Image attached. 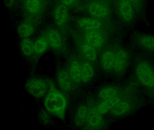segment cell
<instances>
[{"mask_svg": "<svg viewBox=\"0 0 154 130\" xmlns=\"http://www.w3.org/2000/svg\"><path fill=\"white\" fill-rule=\"evenodd\" d=\"M92 17L106 23H112V0H86L81 5Z\"/></svg>", "mask_w": 154, "mask_h": 130, "instance_id": "6da1fadb", "label": "cell"}, {"mask_svg": "<svg viewBox=\"0 0 154 130\" xmlns=\"http://www.w3.org/2000/svg\"><path fill=\"white\" fill-rule=\"evenodd\" d=\"M89 109L84 125L86 128L92 130L100 129L104 125L103 115L96 108L95 103L88 104Z\"/></svg>", "mask_w": 154, "mask_h": 130, "instance_id": "4fadbf2b", "label": "cell"}, {"mask_svg": "<svg viewBox=\"0 0 154 130\" xmlns=\"http://www.w3.org/2000/svg\"><path fill=\"white\" fill-rule=\"evenodd\" d=\"M89 105L88 104L82 106L78 108L75 114V122L78 126L84 125L87 118Z\"/></svg>", "mask_w": 154, "mask_h": 130, "instance_id": "603a6c76", "label": "cell"}, {"mask_svg": "<svg viewBox=\"0 0 154 130\" xmlns=\"http://www.w3.org/2000/svg\"><path fill=\"white\" fill-rule=\"evenodd\" d=\"M26 86L29 93L37 98L44 96L50 88H53L51 81L38 78L29 79Z\"/></svg>", "mask_w": 154, "mask_h": 130, "instance_id": "ba28073f", "label": "cell"}, {"mask_svg": "<svg viewBox=\"0 0 154 130\" xmlns=\"http://www.w3.org/2000/svg\"><path fill=\"white\" fill-rule=\"evenodd\" d=\"M123 91L118 87L108 86L103 88L99 92L98 95L100 100H110L120 95Z\"/></svg>", "mask_w": 154, "mask_h": 130, "instance_id": "44dd1931", "label": "cell"}, {"mask_svg": "<svg viewBox=\"0 0 154 130\" xmlns=\"http://www.w3.org/2000/svg\"><path fill=\"white\" fill-rule=\"evenodd\" d=\"M23 1H24V0H23Z\"/></svg>", "mask_w": 154, "mask_h": 130, "instance_id": "83f0119b", "label": "cell"}, {"mask_svg": "<svg viewBox=\"0 0 154 130\" xmlns=\"http://www.w3.org/2000/svg\"><path fill=\"white\" fill-rule=\"evenodd\" d=\"M78 57L81 62L82 83H88L94 76L95 63L81 57Z\"/></svg>", "mask_w": 154, "mask_h": 130, "instance_id": "ac0fdd59", "label": "cell"}, {"mask_svg": "<svg viewBox=\"0 0 154 130\" xmlns=\"http://www.w3.org/2000/svg\"><path fill=\"white\" fill-rule=\"evenodd\" d=\"M54 16L56 24L58 29L64 34L65 33L69 20L68 7L60 0L55 6Z\"/></svg>", "mask_w": 154, "mask_h": 130, "instance_id": "7c38bea8", "label": "cell"}, {"mask_svg": "<svg viewBox=\"0 0 154 130\" xmlns=\"http://www.w3.org/2000/svg\"><path fill=\"white\" fill-rule=\"evenodd\" d=\"M50 48L57 51H65L66 42L64 34L59 29L50 28L44 31Z\"/></svg>", "mask_w": 154, "mask_h": 130, "instance_id": "30bf717a", "label": "cell"}, {"mask_svg": "<svg viewBox=\"0 0 154 130\" xmlns=\"http://www.w3.org/2000/svg\"><path fill=\"white\" fill-rule=\"evenodd\" d=\"M135 7L137 12L140 11L143 5V0H128Z\"/></svg>", "mask_w": 154, "mask_h": 130, "instance_id": "484cf974", "label": "cell"}, {"mask_svg": "<svg viewBox=\"0 0 154 130\" xmlns=\"http://www.w3.org/2000/svg\"><path fill=\"white\" fill-rule=\"evenodd\" d=\"M128 90H123L117 103L111 109L110 113L114 116H121L132 112L135 103L133 97Z\"/></svg>", "mask_w": 154, "mask_h": 130, "instance_id": "5b68a950", "label": "cell"}, {"mask_svg": "<svg viewBox=\"0 0 154 130\" xmlns=\"http://www.w3.org/2000/svg\"><path fill=\"white\" fill-rule=\"evenodd\" d=\"M85 1H86V0H85Z\"/></svg>", "mask_w": 154, "mask_h": 130, "instance_id": "4316f807", "label": "cell"}, {"mask_svg": "<svg viewBox=\"0 0 154 130\" xmlns=\"http://www.w3.org/2000/svg\"><path fill=\"white\" fill-rule=\"evenodd\" d=\"M135 75L138 83L154 96V67L145 60L138 61L135 67Z\"/></svg>", "mask_w": 154, "mask_h": 130, "instance_id": "3957f363", "label": "cell"}, {"mask_svg": "<svg viewBox=\"0 0 154 130\" xmlns=\"http://www.w3.org/2000/svg\"><path fill=\"white\" fill-rule=\"evenodd\" d=\"M110 32L109 30H101L79 32L88 43L100 52L106 48Z\"/></svg>", "mask_w": 154, "mask_h": 130, "instance_id": "277c9868", "label": "cell"}, {"mask_svg": "<svg viewBox=\"0 0 154 130\" xmlns=\"http://www.w3.org/2000/svg\"><path fill=\"white\" fill-rule=\"evenodd\" d=\"M72 37L79 52V57L95 63L99 52L83 39L80 32H73Z\"/></svg>", "mask_w": 154, "mask_h": 130, "instance_id": "8992f818", "label": "cell"}, {"mask_svg": "<svg viewBox=\"0 0 154 130\" xmlns=\"http://www.w3.org/2000/svg\"><path fill=\"white\" fill-rule=\"evenodd\" d=\"M35 41L29 38L23 39L20 44L22 53L25 56L29 57L34 55Z\"/></svg>", "mask_w": 154, "mask_h": 130, "instance_id": "cb8c5ba5", "label": "cell"}, {"mask_svg": "<svg viewBox=\"0 0 154 130\" xmlns=\"http://www.w3.org/2000/svg\"><path fill=\"white\" fill-rule=\"evenodd\" d=\"M130 61L129 52L118 45H115V57L113 72L122 76L128 66Z\"/></svg>", "mask_w": 154, "mask_h": 130, "instance_id": "8fae6325", "label": "cell"}, {"mask_svg": "<svg viewBox=\"0 0 154 130\" xmlns=\"http://www.w3.org/2000/svg\"><path fill=\"white\" fill-rule=\"evenodd\" d=\"M57 82L61 90L65 93H69L75 88L66 69H62L58 71Z\"/></svg>", "mask_w": 154, "mask_h": 130, "instance_id": "e0dca14e", "label": "cell"}, {"mask_svg": "<svg viewBox=\"0 0 154 130\" xmlns=\"http://www.w3.org/2000/svg\"><path fill=\"white\" fill-rule=\"evenodd\" d=\"M66 70L75 87L82 83L81 62L78 57L70 58Z\"/></svg>", "mask_w": 154, "mask_h": 130, "instance_id": "2e32d148", "label": "cell"}, {"mask_svg": "<svg viewBox=\"0 0 154 130\" xmlns=\"http://www.w3.org/2000/svg\"><path fill=\"white\" fill-rule=\"evenodd\" d=\"M50 48L48 41L45 32H43L38 39L35 41L34 56L38 57L45 53Z\"/></svg>", "mask_w": 154, "mask_h": 130, "instance_id": "7402d4cb", "label": "cell"}, {"mask_svg": "<svg viewBox=\"0 0 154 130\" xmlns=\"http://www.w3.org/2000/svg\"><path fill=\"white\" fill-rule=\"evenodd\" d=\"M45 105L48 112L60 119H64L67 100L64 95L52 88L45 100Z\"/></svg>", "mask_w": 154, "mask_h": 130, "instance_id": "7a4b0ae2", "label": "cell"}, {"mask_svg": "<svg viewBox=\"0 0 154 130\" xmlns=\"http://www.w3.org/2000/svg\"><path fill=\"white\" fill-rule=\"evenodd\" d=\"M61 1L68 8L77 7L80 8L82 5L81 0H61Z\"/></svg>", "mask_w": 154, "mask_h": 130, "instance_id": "d4e9b609", "label": "cell"}, {"mask_svg": "<svg viewBox=\"0 0 154 130\" xmlns=\"http://www.w3.org/2000/svg\"><path fill=\"white\" fill-rule=\"evenodd\" d=\"M36 22V20L30 18H27L22 22L18 28L19 35L23 39L29 38L35 32Z\"/></svg>", "mask_w": 154, "mask_h": 130, "instance_id": "d6986e66", "label": "cell"}, {"mask_svg": "<svg viewBox=\"0 0 154 130\" xmlns=\"http://www.w3.org/2000/svg\"><path fill=\"white\" fill-rule=\"evenodd\" d=\"M76 24L79 31L111 30L112 23H106L91 17H82L77 19Z\"/></svg>", "mask_w": 154, "mask_h": 130, "instance_id": "52a82bcc", "label": "cell"}, {"mask_svg": "<svg viewBox=\"0 0 154 130\" xmlns=\"http://www.w3.org/2000/svg\"><path fill=\"white\" fill-rule=\"evenodd\" d=\"M134 39L137 44L143 49L154 52V36L146 34H137Z\"/></svg>", "mask_w": 154, "mask_h": 130, "instance_id": "ffe728a7", "label": "cell"}, {"mask_svg": "<svg viewBox=\"0 0 154 130\" xmlns=\"http://www.w3.org/2000/svg\"><path fill=\"white\" fill-rule=\"evenodd\" d=\"M100 65L103 71L113 72L115 57V45L106 47L101 51Z\"/></svg>", "mask_w": 154, "mask_h": 130, "instance_id": "9a60e30c", "label": "cell"}, {"mask_svg": "<svg viewBox=\"0 0 154 130\" xmlns=\"http://www.w3.org/2000/svg\"><path fill=\"white\" fill-rule=\"evenodd\" d=\"M23 2L28 18L37 20L44 12L46 0H24Z\"/></svg>", "mask_w": 154, "mask_h": 130, "instance_id": "5bb4252c", "label": "cell"}, {"mask_svg": "<svg viewBox=\"0 0 154 130\" xmlns=\"http://www.w3.org/2000/svg\"><path fill=\"white\" fill-rule=\"evenodd\" d=\"M114 4L119 18L124 23H131L137 12L134 5L128 0H115Z\"/></svg>", "mask_w": 154, "mask_h": 130, "instance_id": "9c48e42d", "label": "cell"}]
</instances>
